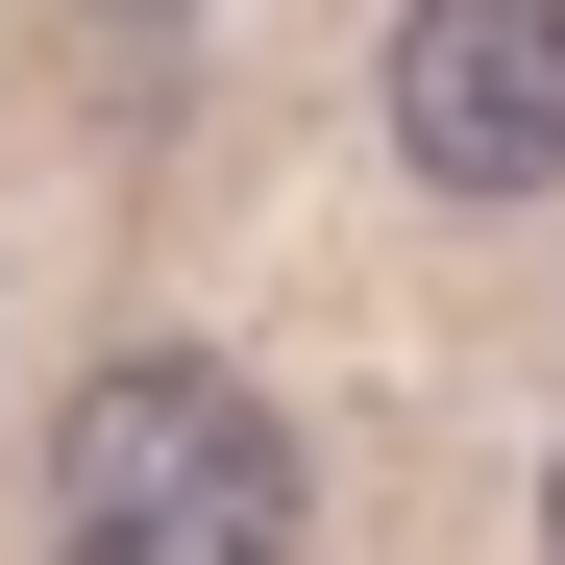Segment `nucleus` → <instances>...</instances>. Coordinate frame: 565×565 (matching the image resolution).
I'll use <instances>...</instances> for the list:
<instances>
[{"instance_id": "20e7f679", "label": "nucleus", "mask_w": 565, "mask_h": 565, "mask_svg": "<svg viewBox=\"0 0 565 565\" xmlns=\"http://www.w3.org/2000/svg\"><path fill=\"white\" fill-rule=\"evenodd\" d=\"M541 565H565V467H541Z\"/></svg>"}, {"instance_id": "f03ea898", "label": "nucleus", "mask_w": 565, "mask_h": 565, "mask_svg": "<svg viewBox=\"0 0 565 565\" xmlns=\"http://www.w3.org/2000/svg\"><path fill=\"white\" fill-rule=\"evenodd\" d=\"M394 148H418V198H541L565 172V0H418L394 25Z\"/></svg>"}, {"instance_id": "f257e3e1", "label": "nucleus", "mask_w": 565, "mask_h": 565, "mask_svg": "<svg viewBox=\"0 0 565 565\" xmlns=\"http://www.w3.org/2000/svg\"><path fill=\"white\" fill-rule=\"evenodd\" d=\"M296 541H320V467L222 344H124L50 418V565H296Z\"/></svg>"}, {"instance_id": "7ed1b4c3", "label": "nucleus", "mask_w": 565, "mask_h": 565, "mask_svg": "<svg viewBox=\"0 0 565 565\" xmlns=\"http://www.w3.org/2000/svg\"><path fill=\"white\" fill-rule=\"evenodd\" d=\"M99 25H198V0H99Z\"/></svg>"}]
</instances>
